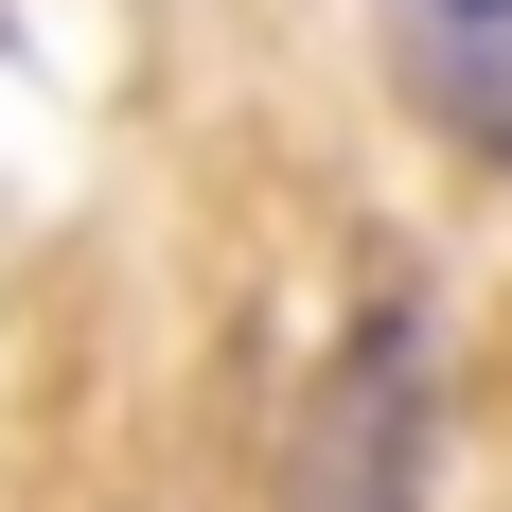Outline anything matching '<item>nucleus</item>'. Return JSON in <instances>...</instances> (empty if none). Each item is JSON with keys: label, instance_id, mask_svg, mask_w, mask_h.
I'll list each match as a JSON object with an SVG mask.
<instances>
[{"label": "nucleus", "instance_id": "f03ea898", "mask_svg": "<svg viewBox=\"0 0 512 512\" xmlns=\"http://www.w3.org/2000/svg\"><path fill=\"white\" fill-rule=\"evenodd\" d=\"M424 53H512V0H424Z\"/></svg>", "mask_w": 512, "mask_h": 512}, {"label": "nucleus", "instance_id": "f257e3e1", "mask_svg": "<svg viewBox=\"0 0 512 512\" xmlns=\"http://www.w3.org/2000/svg\"><path fill=\"white\" fill-rule=\"evenodd\" d=\"M424 424H442V336H424V301L389 283V301L354 318V354L318 371V407H301L283 512H407L424 495Z\"/></svg>", "mask_w": 512, "mask_h": 512}]
</instances>
